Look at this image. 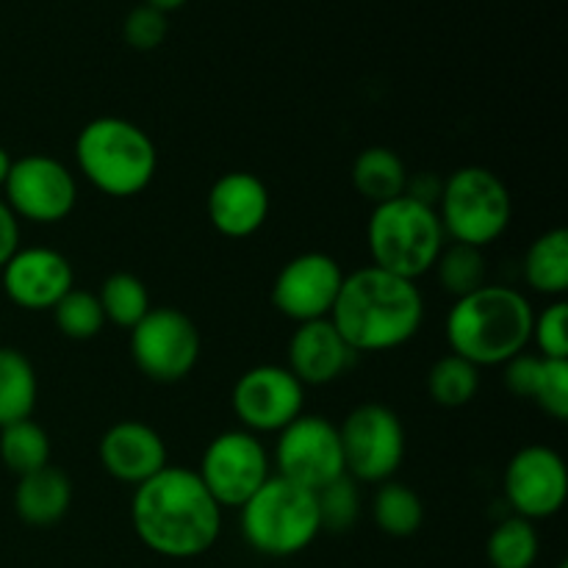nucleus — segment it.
<instances>
[{
    "label": "nucleus",
    "mask_w": 568,
    "mask_h": 568,
    "mask_svg": "<svg viewBox=\"0 0 568 568\" xmlns=\"http://www.w3.org/2000/svg\"><path fill=\"white\" fill-rule=\"evenodd\" d=\"M131 525L150 552L192 560L220 541L222 508L197 471L170 464L133 488Z\"/></svg>",
    "instance_id": "1"
},
{
    "label": "nucleus",
    "mask_w": 568,
    "mask_h": 568,
    "mask_svg": "<svg viewBox=\"0 0 568 568\" xmlns=\"http://www.w3.org/2000/svg\"><path fill=\"white\" fill-rule=\"evenodd\" d=\"M327 320L355 355L388 353L405 347L422 331L425 297L416 281L369 264L344 275Z\"/></svg>",
    "instance_id": "2"
},
{
    "label": "nucleus",
    "mask_w": 568,
    "mask_h": 568,
    "mask_svg": "<svg viewBox=\"0 0 568 568\" xmlns=\"http://www.w3.org/2000/svg\"><path fill=\"white\" fill-rule=\"evenodd\" d=\"M532 308L525 292L486 283L477 292L455 300L444 320L449 353L471 361L477 369L503 366L525 353L532 333Z\"/></svg>",
    "instance_id": "3"
},
{
    "label": "nucleus",
    "mask_w": 568,
    "mask_h": 568,
    "mask_svg": "<svg viewBox=\"0 0 568 568\" xmlns=\"http://www.w3.org/2000/svg\"><path fill=\"white\" fill-rule=\"evenodd\" d=\"M75 164L98 192L125 200L153 183L159 150L136 122L125 116H98L78 131Z\"/></svg>",
    "instance_id": "4"
},
{
    "label": "nucleus",
    "mask_w": 568,
    "mask_h": 568,
    "mask_svg": "<svg viewBox=\"0 0 568 568\" xmlns=\"http://www.w3.org/2000/svg\"><path fill=\"white\" fill-rule=\"evenodd\" d=\"M372 266L405 281H419L433 272L447 233L436 214V205L403 194L397 200L375 205L366 222Z\"/></svg>",
    "instance_id": "5"
},
{
    "label": "nucleus",
    "mask_w": 568,
    "mask_h": 568,
    "mask_svg": "<svg viewBox=\"0 0 568 568\" xmlns=\"http://www.w3.org/2000/svg\"><path fill=\"white\" fill-rule=\"evenodd\" d=\"M239 514L247 547L266 558H294L322 532L316 494L277 475H272Z\"/></svg>",
    "instance_id": "6"
},
{
    "label": "nucleus",
    "mask_w": 568,
    "mask_h": 568,
    "mask_svg": "<svg viewBox=\"0 0 568 568\" xmlns=\"http://www.w3.org/2000/svg\"><path fill=\"white\" fill-rule=\"evenodd\" d=\"M436 214L449 242L483 250L503 239L510 227L514 197L497 172L469 164L442 183Z\"/></svg>",
    "instance_id": "7"
},
{
    "label": "nucleus",
    "mask_w": 568,
    "mask_h": 568,
    "mask_svg": "<svg viewBox=\"0 0 568 568\" xmlns=\"http://www.w3.org/2000/svg\"><path fill=\"white\" fill-rule=\"evenodd\" d=\"M344 469L355 483L394 480L405 460V425L388 405L364 403L338 425Z\"/></svg>",
    "instance_id": "8"
},
{
    "label": "nucleus",
    "mask_w": 568,
    "mask_h": 568,
    "mask_svg": "<svg viewBox=\"0 0 568 568\" xmlns=\"http://www.w3.org/2000/svg\"><path fill=\"white\" fill-rule=\"evenodd\" d=\"M131 358L136 369L153 383H181L200 361V331L181 308H150L136 327H131Z\"/></svg>",
    "instance_id": "9"
},
{
    "label": "nucleus",
    "mask_w": 568,
    "mask_h": 568,
    "mask_svg": "<svg viewBox=\"0 0 568 568\" xmlns=\"http://www.w3.org/2000/svg\"><path fill=\"white\" fill-rule=\"evenodd\" d=\"M194 471L222 510L242 508L272 477V458L261 438L242 427L211 438Z\"/></svg>",
    "instance_id": "10"
},
{
    "label": "nucleus",
    "mask_w": 568,
    "mask_h": 568,
    "mask_svg": "<svg viewBox=\"0 0 568 568\" xmlns=\"http://www.w3.org/2000/svg\"><path fill=\"white\" fill-rule=\"evenodd\" d=\"M3 200L17 220L33 225H59L75 211L78 181L70 166L53 155L28 153L11 161Z\"/></svg>",
    "instance_id": "11"
},
{
    "label": "nucleus",
    "mask_w": 568,
    "mask_h": 568,
    "mask_svg": "<svg viewBox=\"0 0 568 568\" xmlns=\"http://www.w3.org/2000/svg\"><path fill=\"white\" fill-rule=\"evenodd\" d=\"M275 466L277 477L314 494L347 475L338 425L320 414H300L277 433Z\"/></svg>",
    "instance_id": "12"
},
{
    "label": "nucleus",
    "mask_w": 568,
    "mask_h": 568,
    "mask_svg": "<svg viewBox=\"0 0 568 568\" xmlns=\"http://www.w3.org/2000/svg\"><path fill=\"white\" fill-rule=\"evenodd\" d=\"M503 491L514 516L527 521L552 519L568 499L564 455L547 444H527L505 466Z\"/></svg>",
    "instance_id": "13"
},
{
    "label": "nucleus",
    "mask_w": 568,
    "mask_h": 568,
    "mask_svg": "<svg viewBox=\"0 0 568 568\" xmlns=\"http://www.w3.org/2000/svg\"><path fill=\"white\" fill-rule=\"evenodd\" d=\"M231 405L244 430L281 433L305 414V386L286 366L258 364L233 383Z\"/></svg>",
    "instance_id": "14"
},
{
    "label": "nucleus",
    "mask_w": 568,
    "mask_h": 568,
    "mask_svg": "<svg viewBox=\"0 0 568 568\" xmlns=\"http://www.w3.org/2000/svg\"><path fill=\"white\" fill-rule=\"evenodd\" d=\"M342 283L344 270L333 255L316 253V250L300 253L286 261L272 281V308L297 325L327 320Z\"/></svg>",
    "instance_id": "15"
},
{
    "label": "nucleus",
    "mask_w": 568,
    "mask_h": 568,
    "mask_svg": "<svg viewBox=\"0 0 568 568\" xmlns=\"http://www.w3.org/2000/svg\"><path fill=\"white\" fill-rule=\"evenodd\" d=\"M3 292L22 311H53L75 286L70 258L53 247H20L0 270Z\"/></svg>",
    "instance_id": "16"
},
{
    "label": "nucleus",
    "mask_w": 568,
    "mask_h": 568,
    "mask_svg": "<svg viewBox=\"0 0 568 568\" xmlns=\"http://www.w3.org/2000/svg\"><path fill=\"white\" fill-rule=\"evenodd\" d=\"M100 466L125 486H142L144 480L159 475L164 466H170L166 444L155 427L139 419L114 422L109 430L100 436L98 444Z\"/></svg>",
    "instance_id": "17"
},
{
    "label": "nucleus",
    "mask_w": 568,
    "mask_h": 568,
    "mask_svg": "<svg viewBox=\"0 0 568 568\" xmlns=\"http://www.w3.org/2000/svg\"><path fill=\"white\" fill-rule=\"evenodd\" d=\"M270 189L253 172H225L214 181L205 197L209 222L227 239H247L270 220Z\"/></svg>",
    "instance_id": "18"
},
{
    "label": "nucleus",
    "mask_w": 568,
    "mask_h": 568,
    "mask_svg": "<svg viewBox=\"0 0 568 568\" xmlns=\"http://www.w3.org/2000/svg\"><path fill=\"white\" fill-rule=\"evenodd\" d=\"M355 353L347 347L331 320H314L297 325L288 338V366L303 386L336 383L353 366Z\"/></svg>",
    "instance_id": "19"
},
{
    "label": "nucleus",
    "mask_w": 568,
    "mask_h": 568,
    "mask_svg": "<svg viewBox=\"0 0 568 568\" xmlns=\"http://www.w3.org/2000/svg\"><path fill=\"white\" fill-rule=\"evenodd\" d=\"M72 505V483L59 466L22 475L14 488V510L28 527H50L67 516Z\"/></svg>",
    "instance_id": "20"
},
{
    "label": "nucleus",
    "mask_w": 568,
    "mask_h": 568,
    "mask_svg": "<svg viewBox=\"0 0 568 568\" xmlns=\"http://www.w3.org/2000/svg\"><path fill=\"white\" fill-rule=\"evenodd\" d=\"M408 166L399 159L397 150L383 148H366L355 155L353 161V186L366 203L383 205L388 200H397L408 192Z\"/></svg>",
    "instance_id": "21"
},
{
    "label": "nucleus",
    "mask_w": 568,
    "mask_h": 568,
    "mask_svg": "<svg viewBox=\"0 0 568 568\" xmlns=\"http://www.w3.org/2000/svg\"><path fill=\"white\" fill-rule=\"evenodd\" d=\"M525 281L532 292L544 297L564 300L568 292V231L566 227H552L532 239L525 253Z\"/></svg>",
    "instance_id": "22"
},
{
    "label": "nucleus",
    "mask_w": 568,
    "mask_h": 568,
    "mask_svg": "<svg viewBox=\"0 0 568 568\" xmlns=\"http://www.w3.org/2000/svg\"><path fill=\"white\" fill-rule=\"evenodd\" d=\"M37 394V369L28 355L14 347H0V427L31 419Z\"/></svg>",
    "instance_id": "23"
},
{
    "label": "nucleus",
    "mask_w": 568,
    "mask_h": 568,
    "mask_svg": "<svg viewBox=\"0 0 568 568\" xmlns=\"http://www.w3.org/2000/svg\"><path fill=\"white\" fill-rule=\"evenodd\" d=\"M372 519L383 536L410 538L425 521V505L419 494L399 480H386L377 486L372 499Z\"/></svg>",
    "instance_id": "24"
},
{
    "label": "nucleus",
    "mask_w": 568,
    "mask_h": 568,
    "mask_svg": "<svg viewBox=\"0 0 568 568\" xmlns=\"http://www.w3.org/2000/svg\"><path fill=\"white\" fill-rule=\"evenodd\" d=\"M100 308H103L105 322L122 327V331H131L139 322L144 320L153 305H150V292L144 286L142 277H136L133 272H114V275L105 277L100 283Z\"/></svg>",
    "instance_id": "25"
},
{
    "label": "nucleus",
    "mask_w": 568,
    "mask_h": 568,
    "mask_svg": "<svg viewBox=\"0 0 568 568\" xmlns=\"http://www.w3.org/2000/svg\"><path fill=\"white\" fill-rule=\"evenodd\" d=\"M50 436L42 425L33 419L14 422L9 427H0V460L17 477L31 475L50 464Z\"/></svg>",
    "instance_id": "26"
},
{
    "label": "nucleus",
    "mask_w": 568,
    "mask_h": 568,
    "mask_svg": "<svg viewBox=\"0 0 568 568\" xmlns=\"http://www.w3.org/2000/svg\"><path fill=\"white\" fill-rule=\"evenodd\" d=\"M480 392V369L460 355L447 353L427 372V394L442 408H464Z\"/></svg>",
    "instance_id": "27"
},
{
    "label": "nucleus",
    "mask_w": 568,
    "mask_h": 568,
    "mask_svg": "<svg viewBox=\"0 0 568 568\" xmlns=\"http://www.w3.org/2000/svg\"><path fill=\"white\" fill-rule=\"evenodd\" d=\"M538 532L532 521L521 516H508L491 530L486 555L491 568H532L538 560Z\"/></svg>",
    "instance_id": "28"
},
{
    "label": "nucleus",
    "mask_w": 568,
    "mask_h": 568,
    "mask_svg": "<svg viewBox=\"0 0 568 568\" xmlns=\"http://www.w3.org/2000/svg\"><path fill=\"white\" fill-rule=\"evenodd\" d=\"M433 270H436L438 286L455 300L466 297V294L486 286L488 270H486V255H483L480 247H469V244H458V242L444 244L442 255H438Z\"/></svg>",
    "instance_id": "29"
},
{
    "label": "nucleus",
    "mask_w": 568,
    "mask_h": 568,
    "mask_svg": "<svg viewBox=\"0 0 568 568\" xmlns=\"http://www.w3.org/2000/svg\"><path fill=\"white\" fill-rule=\"evenodd\" d=\"M50 314H53V322L61 336L72 338V342H89V338L100 336V331L105 327V316L103 308H100L98 292H89V288L72 286L55 303V308Z\"/></svg>",
    "instance_id": "30"
},
{
    "label": "nucleus",
    "mask_w": 568,
    "mask_h": 568,
    "mask_svg": "<svg viewBox=\"0 0 568 568\" xmlns=\"http://www.w3.org/2000/svg\"><path fill=\"white\" fill-rule=\"evenodd\" d=\"M316 510H320L322 532H347L361 519V488L349 475L327 483L316 491Z\"/></svg>",
    "instance_id": "31"
},
{
    "label": "nucleus",
    "mask_w": 568,
    "mask_h": 568,
    "mask_svg": "<svg viewBox=\"0 0 568 568\" xmlns=\"http://www.w3.org/2000/svg\"><path fill=\"white\" fill-rule=\"evenodd\" d=\"M530 344H536L541 358L568 361V303L552 300L544 311L532 316Z\"/></svg>",
    "instance_id": "32"
},
{
    "label": "nucleus",
    "mask_w": 568,
    "mask_h": 568,
    "mask_svg": "<svg viewBox=\"0 0 568 568\" xmlns=\"http://www.w3.org/2000/svg\"><path fill=\"white\" fill-rule=\"evenodd\" d=\"M532 403L555 422L568 419V361L544 358Z\"/></svg>",
    "instance_id": "33"
},
{
    "label": "nucleus",
    "mask_w": 568,
    "mask_h": 568,
    "mask_svg": "<svg viewBox=\"0 0 568 568\" xmlns=\"http://www.w3.org/2000/svg\"><path fill=\"white\" fill-rule=\"evenodd\" d=\"M170 33V20H166L164 11L153 9L148 3H139L128 11L125 22H122V39L131 44L133 50H155Z\"/></svg>",
    "instance_id": "34"
},
{
    "label": "nucleus",
    "mask_w": 568,
    "mask_h": 568,
    "mask_svg": "<svg viewBox=\"0 0 568 568\" xmlns=\"http://www.w3.org/2000/svg\"><path fill=\"white\" fill-rule=\"evenodd\" d=\"M541 364L544 358L541 355H532V353H519L508 361L505 366V388H508L514 397L519 399H532V392H536V383L538 375H541Z\"/></svg>",
    "instance_id": "35"
},
{
    "label": "nucleus",
    "mask_w": 568,
    "mask_h": 568,
    "mask_svg": "<svg viewBox=\"0 0 568 568\" xmlns=\"http://www.w3.org/2000/svg\"><path fill=\"white\" fill-rule=\"evenodd\" d=\"M20 250V220L14 216V211L6 205V200L0 197V270L6 266V261Z\"/></svg>",
    "instance_id": "36"
},
{
    "label": "nucleus",
    "mask_w": 568,
    "mask_h": 568,
    "mask_svg": "<svg viewBox=\"0 0 568 568\" xmlns=\"http://www.w3.org/2000/svg\"><path fill=\"white\" fill-rule=\"evenodd\" d=\"M142 3H148V6H153V9H159V11H164V14H170V11L181 9V6L186 3V0H142Z\"/></svg>",
    "instance_id": "37"
},
{
    "label": "nucleus",
    "mask_w": 568,
    "mask_h": 568,
    "mask_svg": "<svg viewBox=\"0 0 568 568\" xmlns=\"http://www.w3.org/2000/svg\"><path fill=\"white\" fill-rule=\"evenodd\" d=\"M11 155H9V150L3 148V144H0V189H3V183H6V178H9V170H11Z\"/></svg>",
    "instance_id": "38"
},
{
    "label": "nucleus",
    "mask_w": 568,
    "mask_h": 568,
    "mask_svg": "<svg viewBox=\"0 0 568 568\" xmlns=\"http://www.w3.org/2000/svg\"><path fill=\"white\" fill-rule=\"evenodd\" d=\"M558 568H568V564H560V566H558Z\"/></svg>",
    "instance_id": "39"
}]
</instances>
